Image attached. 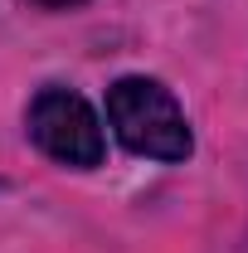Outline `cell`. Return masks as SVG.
I'll list each match as a JSON object with an SVG mask.
<instances>
[{"mask_svg": "<svg viewBox=\"0 0 248 253\" xmlns=\"http://www.w3.org/2000/svg\"><path fill=\"white\" fill-rule=\"evenodd\" d=\"M107 122L126 151L151 161H185L195 151L190 122L165 83L156 78H117L107 88Z\"/></svg>", "mask_w": 248, "mask_h": 253, "instance_id": "obj_1", "label": "cell"}, {"mask_svg": "<svg viewBox=\"0 0 248 253\" xmlns=\"http://www.w3.org/2000/svg\"><path fill=\"white\" fill-rule=\"evenodd\" d=\"M30 136L44 156L63 161L73 170H93L102 166V126H97V112L88 107V97L73 93V88H39V97L30 102Z\"/></svg>", "mask_w": 248, "mask_h": 253, "instance_id": "obj_2", "label": "cell"}, {"mask_svg": "<svg viewBox=\"0 0 248 253\" xmlns=\"http://www.w3.org/2000/svg\"><path fill=\"white\" fill-rule=\"evenodd\" d=\"M39 5H49V10H59V5H78V0H39Z\"/></svg>", "mask_w": 248, "mask_h": 253, "instance_id": "obj_3", "label": "cell"}, {"mask_svg": "<svg viewBox=\"0 0 248 253\" xmlns=\"http://www.w3.org/2000/svg\"><path fill=\"white\" fill-rule=\"evenodd\" d=\"M0 185H5V180H0Z\"/></svg>", "mask_w": 248, "mask_h": 253, "instance_id": "obj_4", "label": "cell"}]
</instances>
